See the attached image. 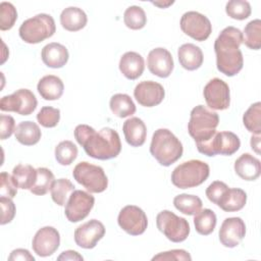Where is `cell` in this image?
Wrapping results in <instances>:
<instances>
[{
  "label": "cell",
  "mask_w": 261,
  "mask_h": 261,
  "mask_svg": "<svg viewBox=\"0 0 261 261\" xmlns=\"http://www.w3.org/2000/svg\"><path fill=\"white\" fill-rule=\"evenodd\" d=\"M134 96L140 105L144 107H154L163 101L165 91L162 85L157 82L143 81L136 86Z\"/></svg>",
  "instance_id": "17"
},
{
  "label": "cell",
  "mask_w": 261,
  "mask_h": 261,
  "mask_svg": "<svg viewBox=\"0 0 261 261\" xmlns=\"http://www.w3.org/2000/svg\"><path fill=\"white\" fill-rule=\"evenodd\" d=\"M37 120L44 127H55L60 120V110L51 106H44L38 112Z\"/></svg>",
  "instance_id": "41"
},
{
  "label": "cell",
  "mask_w": 261,
  "mask_h": 261,
  "mask_svg": "<svg viewBox=\"0 0 261 261\" xmlns=\"http://www.w3.org/2000/svg\"><path fill=\"white\" fill-rule=\"evenodd\" d=\"M110 109L114 115L120 118H124L135 114L136 105L133 99L126 94H115L110 98Z\"/></svg>",
  "instance_id": "30"
},
{
  "label": "cell",
  "mask_w": 261,
  "mask_h": 261,
  "mask_svg": "<svg viewBox=\"0 0 261 261\" xmlns=\"http://www.w3.org/2000/svg\"><path fill=\"white\" fill-rule=\"evenodd\" d=\"M74 191L73 184L67 178H58L54 180L51 187L52 200L59 206H64Z\"/></svg>",
  "instance_id": "33"
},
{
  "label": "cell",
  "mask_w": 261,
  "mask_h": 261,
  "mask_svg": "<svg viewBox=\"0 0 261 261\" xmlns=\"http://www.w3.org/2000/svg\"><path fill=\"white\" fill-rule=\"evenodd\" d=\"M77 157V147L71 141H62L55 148V159L61 165H70Z\"/></svg>",
  "instance_id": "38"
},
{
  "label": "cell",
  "mask_w": 261,
  "mask_h": 261,
  "mask_svg": "<svg viewBox=\"0 0 261 261\" xmlns=\"http://www.w3.org/2000/svg\"><path fill=\"white\" fill-rule=\"evenodd\" d=\"M246 225L240 217L225 218L219 228V241L226 248L237 247L245 238Z\"/></svg>",
  "instance_id": "18"
},
{
  "label": "cell",
  "mask_w": 261,
  "mask_h": 261,
  "mask_svg": "<svg viewBox=\"0 0 261 261\" xmlns=\"http://www.w3.org/2000/svg\"><path fill=\"white\" fill-rule=\"evenodd\" d=\"M37 90L43 99L53 101L58 100L62 96L64 85L60 77L53 74H48L39 81Z\"/></svg>",
  "instance_id": "25"
},
{
  "label": "cell",
  "mask_w": 261,
  "mask_h": 261,
  "mask_svg": "<svg viewBox=\"0 0 261 261\" xmlns=\"http://www.w3.org/2000/svg\"><path fill=\"white\" fill-rule=\"evenodd\" d=\"M181 31L196 41L202 42L212 33V24L207 16L197 11H188L180 18Z\"/></svg>",
  "instance_id": "11"
},
{
  "label": "cell",
  "mask_w": 261,
  "mask_h": 261,
  "mask_svg": "<svg viewBox=\"0 0 261 261\" xmlns=\"http://www.w3.org/2000/svg\"><path fill=\"white\" fill-rule=\"evenodd\" d=\"M8 260L9 261H15V260L35 261V257L33 255H31L30 251L27 249H15L10 253Z\"/></svg>",
  "instance_id": "47"
},
{
  "label": "cell",
  "mask_w": 261,
  "mask_h": 261,
  "mask_svg": "<svg viewBox=\"0 0 261 261\" xmlns=\"http://www.w3.org/2000/svg\"><path fill=\"white\" fill-rule=\"evenodd\" d=\"M157 228L171 242H184L190 233V224L184 217H179L169 210H163L156 216Z\"/></svg>",
  "instance_id": "9"
},
{
  "label": "cell",
  "mask_w": 261,
  "mask_h": 261,
  "mask_svg": "<svg viewBox=\"0 0 261 261\" xmlns=\"http://www.w3.org/2000/svg\"><path fill=\"white\" fill-rule=\"evenodd\" d=\"M95 204V198L91 194L75 190L71 193L69 199L65 204L64 214L68 221L79 222L85 219L93 209Z\"/></svg>",
  "instance_id": "12"
},
{
  "label": "cell",
  "mask_w": 261,
  "mask_h": 261,
  "mask_svg": "<svg viewBox=\"0 0 261 261\" xmlns=\"http://www.w3.org/2000/svg\"><path fill=\"white\" fill-rule=\"evenodd\" d=\"M251 148L257 154H260V135H253L251 137Z\"/></svg>",
  "instance_id": "49"
},
{
  "label": "cell",
  "mask_w": 261,
  "mask_h": 261,
  "mask_svg": "<svg viewBox=\"0 0 261 261\" xmlns=\"http://www.w3.org/2000/svg\"><path fill=\"white\" fill-rule=\"evenodd\" d=\"M88 17L85 11L79 7H67L60 14V23L68 32H77L86 27Z\"/></svg>",
  "instance_id": "26"
},
{
  "label": "cell",
  "mask_w": 261,
  "mask_h": 261,
  "mask_svg": "<svg viewBox=\"0 0 261 261\" xmlns=\"http://www.w3.org/2000/svg\"><path fill=\"white\" fill-rule=\"evenodd\" d=\"M219 116L203 105L194 107L190 114L188 132L194 139L196 145L207 142L216 134Z\"/></svg>",
  "instance_id": "4"
},
{
  "label": "cell",
  "mask_w": 261,
  "mask_h": 261,
  "mask_svg": "<svg viewBox=\"0 0 261 261\" xmlns=\"http://www.w3.org/2000/svg\"><path fill=\"white\" fill-rule=\"evenodd\" d=\"M104 234V224L97 219H91L76 227L74 230V242L81 248L93 249Z\"/></svg>",
  "instance_id": "16"
},
{
  "label": "cell",
  "mask_w": 261,
  "mask_h": 261,
  "mask_svg": "<svg viewBox=\"0 0 261 261\" xmlns=\"http://www.w3.org/2000/svg\"><path fill=\"white\" fill-rule=\"evenodd\" d=\"M173 3V1H171V2H169V3H167V4H162V3H159V2H153V4L154 5H157V6H160V7H166V6H168V5H170V4H172Z\"/></svg>",
  "instance_id": "50"
},
{
  "label": "cell",
  "mask_w": 261,
  "mask_h": 261,
  "mask_svg": "<svg viewBox=\"0 0 261 261\" xmlns=\"http://www.w3.org/2000/svg\"><path fill=\"white\" fill-rule=\"evenodd\" d=\"M68 51L62 44L52 42L43 47L41 58L45 65L51 68H61L68 61Z\"/></svg>",
  "instance_id": "20"
},
{
  "label": "cell",
  "mask_w": 261,
  "mask_h": 261,
  "mask_svg": "<svg viewBox=\"0 0 261 261\" xmlns=\"http://www.w3.org/2000/svg\"><path fill=\"white\" fill-rule=\"evenodd\" d=\"M38 105L34 93L28 89H19L14 93L4 96L0 100L1 111L16 112L20 115L32 114Z\"/></svg>",
  "instance_id": "10"
},
{
  "label": "cell",
  "mask_w": 261,
  "mask_h": 261,
  "mask_svg": "<svg viewBox=\"0 0 261 261\" xmlns=\"http://www.w3.org/2000/svg\"><path fill=\"white\" fill-rule=\"evenodd\" d=\"M55 32L54 18L46 13H40L25 19L18 30L20 39L28 44H38L52 37Z\"/></svg>",
  "instance_id": "6"
},
{
  "label": "cell",
  "mask_w": 261,
  "mask_h": 261,
  "mask_svg": "<svg viewBox=\"0 0 261 261\" xmlns=\"http://www.w3.org/2000/svg\"><path fill=\"white\" fill-rule=\"evenodd\" d=\"M203 95L208 107L214 110H225L230 104L228 85L221 79L210 80L203 90Z\"/></svg>",
  "instance_id": "14"
},
{
  "label": "cell",
  "mask_w": 261,
  "mask_h": 261,
  "mask_svg": "<svg viewBox=\"0 0 261 261\" xmlns=\"http://www.w3.org/2000/svg\"><path fill=\"white\" fill-rule=\"evenodd\" d=\"M153 261L155 260H182V261H191L192 257L191 255L182 249H174V250H170V251H166V252H162L159 253L158 255L154 256L152 258Z\"/></svg>",
  "instance_id": "45"
},
{
  "label": "cell",
  "mask_w": 261,
  "mask_h": 261,
  "mask_svg": "<svg viewBox=\"0 0 261 261\" xmlns=\"http://www.w3.org/2000/svg\"><path fill=\"white\" fill-rule=\"evenodd\" d=\"M118 225L130 236H140L145 232L148 225L146 213L138 206L123 207L117 217Z\"/></svg>",
  "instance_id": "13"
},
{
  "label": "cell",
  "mask_w": 261,
  "mask_h": 261,
  "mask_svg": "<svg viewBox=\"0 0 261 261\" xmlns=\"http://www.w3.org/2000/svg\"><path fill=\"white\" fill-rule=\"evenodd\" d=\"M57 260L58 261H61V260H84L83 256L80 255L76 251H73V250H67V251H64L62 252L58 257H57Z\"/></svg>",
  "instance_id": "48"
},
{
  "label": "cell",
  "mask_w": 261,
  "mask_h": 261,
  "mask_svg": "<svg viewBox=\"0 0 261 261\" xmlns=\"http://www.w3.org/2000/svg\"><path fill=\"white\" fill-rule=\"evenodd\" d=\"M0 205H1V224L4 225L12 221L15 216V205L11 198L1 196L0 197Z\"/></svg>",
  "instance_id": "44"
},
{
  "label": "cell",
  "mask_w": 261,
  "mask_h": 261,
  "mask_svg": "<svg viewBox=\"0 0 261 261\" xmlns=\"http://www.w3.org/2000/svg\"><path fill=\"white\" fill-rule=\"evenodd\" d=\"M174 207L181 213L187 215H196L203 206L202 200L195 195L180 194L173 199Z\"/></svg>",
  "instance_id": "31"
},
{
  "label": "cell",
  "mask_w": 261,
  "mask_h": 261,
  "mask_svg": "<svg viewBox=\"0 0 261 261\" xmlns=\"http://www.w3.org/2000/svg\"><path fill=\"white\" fill-rule=\"evenodd\" d=\"M123 21L130 30H141L147 23V16L142 7L133 5L125 9L123 13Z\"/></svg>",
  "instance_id": "36"
},
{
  "label": "cell",
  "mask_w": 261,
  "mask_h": 261,
  "mask_svg": "<svg viewBox=\"0 0 261 261\" xmlns=\"http://www.w3.org/2000/svg\"><path fill=\"white\" fill-rule=\"evenodd\" d=\"M60 245V234L53 226L40 228L33 238L32 247L40 257H48L57 251Z\"/></svg>",
  "instance_id": "15"
},
{
  "label": "cell",
  "mask_w": 261,
  "mask_h": 261,
  "mask_svg": "<svg viewBox=\"0 0 261 261\" xmlns=\"http://www.w3.org/2000/svg\"><path fill=\"white\" fill-rule=\"evenodd\" d=\"M125 141L132 147L144 145L147 137V127L145 122L139 117H130L122 125Z\"/></svg>",
  "instance_id": "23"
},
{
  "label": "cell",
  "mask_w": 261,
  "mask_h": 261,
  "mask_svg": "<svg viewBox=\"0 0 261 261\" xmlns=\"http://www.w3.org/2000/svg\"><path fill=\"white\" fill-rule=\"evenodd\" d=\"M247 202V194L244 190L232 188L225 192L217 206L225 212H236L243 209Z\"/></svg>",
  "instance_id": "28"
},
{
  "label": "cell",
  "mask_w": 261,
  "mask_h": 261,
  "mask_svg": "<svg viewBox=\"0 0 261 261\" xmlns=\"http://www.w3.org/2000/svg\"><path fill=\"white\" fill-rule=\"evenodd\" d=\"M226 14L238 20H244L251 15L252 9L248 1L245 0H230L225 5Z\"/></svg>",
  "instance_id": "39"
},
{
  "label": "cell",
  "mask_w": 261,
  "mask_h": 261,
  "mask_svg": "<svg viewBox=\"0 0 261 261\" xmlns=\"http://www.w3.org/2000/svg\"><path fill=\"white\" fill-rule=\"evenodd\" d=\"M206 162L192 159L176 166L171 173V182L178 189H191L202 185L209 176Z\"/></svg>",
  "instance_id": "5"
},
{
  "label": "cell",
  "mask_w": 261,
  "mask_h": 261,
  "mask_svg": "<svg viewBox=\"0 0 261 261\" xmlns=\"http://www.w3.org/2000/svg\"><path fill=\"white\" fill-rule=\"evenodd\" d=\"M180 141L167 128H158L152 136L150 153L163 166H170L182 155Z\"/></svg>",
  "instance_id": "3"
},
{
  "label": "cell",
  "mask_w": 261,
  "mask_h": 261,
  "mask_svg": "<svg viewBox=\"0 0 261 261\" xmlns=\"http://www.w3.org/2000/svg\"><path fill=\"white\" fill-rule=\"evenodd\" d=\"M242 43L243 33L234 27L223 29L214 42L217 69L226 76H233L243 68L244 58L240 49Z\"/></svg>",
  "instance_id": "2"
},
{
  "label": "cell",
  "mask_w": 261,
  "mask_h": 261,
  "mask_svg": "<svg viewBox=\"0 0 261 261\" xmlns=\"http://www.w3.org/2000/svg\"><path fill=\"white\" fill-rule=\"evenodd\" d=\"M72 176L90 193H102L108 187V178L103 168L87 161L80 162L74 166Z\"/></svg>",
  "instance_id": "7"
},
{
  "label": "cell",
  "mask_w": 261,
  "mask_h": 261,
  "mask_svg": "<svg viewBox=\"0 0 261 261\" xmlns=\"http://www.w3.org/2000/svg\"><path fill=\"white\" fill-rule=\"evenodd\" d=\"M17 186L15 185L12 175L9 173L2 171L0 174V193L1 196L14 198L17 194Z\"/></svg>",
  "instance_id": "42"
},
{
  "label": "cell",
  "mask_w": 261,
  "mask_h": 261,
  "mask_svg": "<svg viewBox=\"0 0 261 261\" xmlns=\"http://www.w3.org/2000/svg\"><path fill=\"white\" fill-rule=\"evenodd\" d=\"M216 215L211 209H201L194 217L196 231L202 236L210 234L216 226Z\"/></svg>",
  "instance_id": "32"
},
{
  "label": "cell",
  "mask_w": 261,
  "mask_h": 261,
  "mask_svg": "<svg viewBox=\"0 0 261 261\" xmlns=\"http://www.w3.org/2000/svg\"><path fill=\"white\" fill-rule=\"evenodd\" d=\"M179 64L187 70H196L203 63V52L200 47L187 43L181 45L177 51Z\"/></svg>",
  "instance_id": "24"
},
{
  "label": "cell",
  "mask_w": 261,
  "mask_h": 261,
  "mask_svg": "<svg viewBox=\"0 0 261 261\" xmlns=\"http://www.w3.org/2000/svg\"><path fill=\"white\" fill-rule=\"evenodd\" d=\"M73 134L76 142L92 158L108 160L117 157L121 151L119 135L113 128L103 127L96 132L88 124H79Z\"/></svg>",
  "instance_id": "1"
},
{
  "label": "cell",
  "mask_w": 261,
  "mask_h": 261,
  "mask_svg": "<svg viewBox=\"0 0 261 261\" xmlns=\"http://www.w3.org/2000/svg\"><path fill=\"white\" fill-rule=\"evenodd\" d=\"M243 122L245 127L255 135L261 133V103L256 102L252 104L244 113Z\"/></svg>",
  "instance_id": "37"
},
{
  "label": "cell",
  "mask_w": 261,
  "mask_h": 261,
  "mask_svg": "<svg viewBox=\"0 0 261 261\" xmlns=\"http://www.w3.org/2000/svg\"><path fill=\"white\" fill-rule=\"evenodd\" d=\"M234 171L244 180H256L261 173L260 160L249 153H244L236 160Z\"/></svg>",
  "instance_id": "21"
},
{
  "label": "cell",
  "mask_w": 261,
  "mask_h": 261,
  "mask_svg": "<svg viewBox=\"0 0 261 261\" xmlns=\"http://www.w3.org/2000/svg\"><path fill=\"white\" fill-rule=\"evenodd\" d=\"M227 190L228 187L226 184L220 180H215L211 182L206 189V196L210 202L217 205Z\"/></svg>",
  "instance_id": "43"
},
{
  "label": "cell",
  "mask_w": 261,
  "mask_h": 261,
  "mask_svg": "<svg viewBox=\"0 0 261 261\" xmlns=\"http://www.w3.org/2000/svg\"><path fill=\"white\" fill-rule=\"evenodd\" d=\"M200 153L212 157L217 154L230 156L234 154L241 146L239 137L231 132H216V134L207 142L197 144Z\"/></svg>",
  "instance_id": "8"
},
{
  "label": "cell",
  "mask_w": 261,
  "mask_h": 261,
  "mask_svg": "<svg viewBox=\"0 0 261 261\" xmlns=\"http://www.w3.org/2000/svg\"><path fill=\"white\" fill-rule=\"evenodd\" d=\"M145 69V61L141 54L129 51L125 52L119 60V70L128 80H137Z\"/></svg>",
  "instance_id": "22"
},
{
  "label": "cell",
  "mask_w": 261,
  "mask_h": 261,
  "mask_svg": "<svg viewBox=\"0 0 261 261\" xmlns=\"http://www.w3.org/2000/svg\"><path fill=\"white\" fill-rule=\"evenodd\" d=\"M147 66L150 72L159 77H168L174 67L171 53L162 47L151 50L147 57Z\"/></svg>",
  "instance_id": "19"
},
{
  "label": "cell",
  "mask_w": 261,
  "mask_h": 261,
  "mask_svg": "<svg viewBox=\"0 0 261 261\" xmlns=\"http://www.w3.org/2000/svg\"><path fill=\"white\" fill-rule=\"evenodd\" d=\"M243 43L252 50L261 48V20L253 19L248 22L243 33Z\"/></svg>",
  "instance_id": "34"
},
{
  "label": "cell",
  "mask_w": 261,
  "mask_h": 261,
  "mask_svg": "<svg viewBox=\"0 0 261 261\" xmlns=\"http://www.w3.org/2000/svg\"><path fill=\"white\" fill-rule=\"evenodd\" d=\"M15 139L18 143L24 146L36 145L42 136L39 125L31 120L21 121L17 124L14 132Z\"/></svg>",
  "instance_id": "27"
},
{
  "label": "cell",
  "mask_w": 261,
  "mask_h": 261,
  "mask_svg": "<svg viewBox=\"0 0 261 261\" xmlns=\"http://www.w3.org/2000/svg\"><path fill=\"white\" fill-rule=\"evenodd\" d=\"M12 177L18 189L31 190L37 179V169L30 164H17L12 170Z\"/></svg>",
  "instance_id": "29"
},
{
  "label": "cell",
  "mask_w": 261,
  "mask_h": 261,
  "mask_svg": "<svg viewBox=\"0 0 261 261\" xmlns=\"http://www.w3.org/2000/svg\"><path fill=\"white\" fill-rule=\"evenodd\" d=\"M17 19L16 8L10 2H1L0 4V30H10Z\"/></svg>",
  "instance_id": "40"
},
{
  "label": "cell",
  "mask_w": 261,
  "mask_h": 261,
  "mask_svg": "<svg viewBox=\"0 0 261 261\" xmlns=\"http://www.w3.org/2000/svg\"><path fill=\"white\" fill-rule=\"evenodd\" d=\"M15 121L10 115L1 114L0 115V138L1 140H6L11 137L15 132Z\"/></svg>",
  "instance_id": "46"
},
{
  "label": "cell",
  "mask_w": 261,
  "mask_h": 261,
  "mask_svg": "<svg viewBox=\"0 0 261 261\" xmlns=\"http://www.w3.org/2000/svg\"><path fill=\"white\" fill-rule=\"evenodd\" d=\"M54 174L52 171L46 167L37 168V179L35 185L32 187L30 192L37 196H43L51 190L54 182Z\"/></svg>",
  "instance_id": "35"
}]
</instances>
